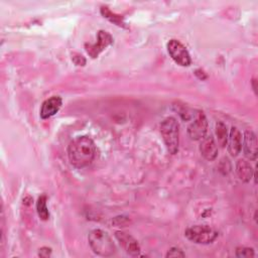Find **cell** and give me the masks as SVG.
<instances>
[{
	"instance_id": "11",
	"label": "cell",
	"mask_w": 258,
	"mask_h": 258,
	"mask_svg": "<svg viewBox=\"0 0 258 258\" xmlns=\"http://www.w3.org/2000/svg\"><path fill=\"white\" fill-rule=\"evenodd\" d=\"M200 152H201L202 156L209 161L216 159V157L218 155V147H217L215 139L212 135L205 136L202 139V141L200 143Z\"/></svg>"
},
{
	"instance_id": "2",
	"label": "cell",
	"mask_w": 258,
	"mask_h": 258,
	"mask_svg": "<svg viewBox=\"0 0 258 258\" xmlns=\"http://www.w3.org/2000/svg\"><path fill=\"white\" fill-rule=\"evenodd\" d=\"M88 241L93 252L102 257H110L116 253V246L107 232L95 229L90 232Z\"/></svg>"
},
{
	"instance_id": "14",
	"label": "cell",
	"mask_w": 258,
	"mask_h": 258,
	"mask_svg": "<svg viewBox=\"0 0 258 258\" xmlns=\"http://www.w3.org/2000/svg\"><path fill=\"white\" fill-rule=\"evenodd\" d=\"M101 14L107 18L108 20H110L111 22L115 23L118 26H122L125 27V22H124V17L122 15L116 14L114 12H112L108 7H101Z\"/></svg>"
},
{
	"instance_id": "3",
	"label": "cell",
	"mask_w": 258,
	"mask_h": 258,
	"mask_svg": "<svg viewBox=\"0 0 258 258\" xmlns=\"http://www.w3.org/2000/svg\"><path fill=\"white\" fill-rule=\"evenodd\" d=\"M178 123L175 118L167 117L160 124V133L167 151L175 154L178 150Z\"/></svg>"
},
{
	"instance_id": "15",
	"label": "cell",
	"mask_w": 258,
	"mask_h": 258,
	"mask_svg": "<svg viewBox=\"0 0 258 258\" xmlns=\"http://www.w3.org/2000/svg\"><path fill=\"white\" fill-rule=\"evenodd\" d=\"M216 136L218 139V143L221 147H225L227 145L228 134H227V127L223 122H218L216 124Z\"/></svg>"
},
{
	"instance_id": "4",
	"label": "cell",
	"mask_w": 258,
	"mask_h": 258,
	"mask_svg": "<svg viewBox=\"0 0 258 258\" xmlns=\"http://www.w3.org/2000/svg\"><path fill=\"white\" fill-rule=\"evenodd\" d=\"M218 235L215 229L207 225H196L184 231L186 239L196 244H210L217 239Z\"/></svg>"
},
{
	"instance_id": "19",
	"label": "cell",
	"mask_w": 258,
	"mask_h": 258,
	"mask_svg": "<svg viewBox=\"0 0 258 258\" xmlns=\"http://www.w3.org/2000/svg\"><path fill=\"white\" fill-rule=\"evenodd\" d=\"M129 222H130V220L127 217H124V216H118V217H115L113 219V224L116 227H124Z\"/></svg>"
},
{
	"instance_id": "18",
	"label": "cell",
	"mask_w": 258,
	"mask_h": 258,
	"mask_svg": "<svg viewBox=\"0 0 258 258\" xmlns=\"http://www.w3.org/2000/svg\"><path fill=\"white\" fill-rule=\"evenodd\" d=\"M184 256H185V254L182 252V250H180L179 248H176V247L170 248L166 253L167 258H178V257H184Z\"/></svg>"
},
{
	"instance_id": "8",
	"label": "cell",
	"mask_w": 258,
	"mask_h": 258,
	"mask_svg": "<svg viewBox=\"0 0 258 258\" xmlns=\"http://www.w3.org/2000/svg\"><path fill=\"white\" fill-rule=\"evenodd\" d=\"M115 237L118 240L121 247L125 250L126 253L132 256H138L140 253V245L137 242V240L131 236L130 234L123 232V231H117L115 233Z\"/></svg>"
},
{
	"instance_id": "17",
	"label": "cell",
	"mask_w": 258,
	"mask_h": 258,
	"mask_svg": "<svg viewBox=\"0 0 258 258\" xmlns=\"http://www.w3.org/2000/svg\"><path fill=\"white\" fill-rule=\"evenodd\" d=\"M255 253L253 248L249 247H238L236 249V256L239 258H250L254 257Z\"/></svg>"
},
{
	"instance_id": "22",
	"label": "cell",
	"mask_w": 258,
	"mask_h": 258,
	"mask_svg": "<svg viewBox=\"0 0 258 258\" xmlns=\"http://www.w3.org/2000/svg\"><path fill=\"white\" fill-rule=\"evenodd\" d=\"M252 87H253V90H254L255 93H256V80H255V79L252 80Z\"/></svg>"
},
{
	"instance_id": "6",
	"label": "cell",
	"mask_w": 258,
	"mask_h": 258,
	"mask_svg": "<svg viewBox=\"0 0 258 258\" xmlns=\"http://www.w3.org/2000/svg\"><path fill=\"white\" fill-rule=\"evenodd\" d=\"M113 43V38L110 33L104 30H100L97 35V42L94 44H85L86 51L89 53V55L93 58L97 57L107 46Z\"/></svg>"
},
{
	"instance_id": "16",
	"label": "cell",
	"mask_w": 258,
	"mask_h": 258,
	"mask_svg": "<svg viewBox=\"0 0 258 258\" xmlns=\"http://www.w3.org/2000/svg\"><path fill=\"white\" fill-rule=\"evenodd\" d=\"M36 210H37L38 217L42 221L48 220L49 213H48V209L46 207V196L45 195H42L38 198L37 203H36Z\"/></svg>"
},
{
	"instance_id": "5",
	"label": "cell",
	"mask_w": 258,
	"mask_h": 258,
	"mask_svg": "<svg viewBox=\"0 0 258 258\" xmlns=\"http://www.w3.org/2000/svg\"><path fill=\"white\" fill-rule=\"evenodd\" d=\"M167 51L170 57L181 67H188L191 62L190 55L185 46L176 39H170L167 42Z\"/></svg>"
},
{
	"instance_id": "13",
	"label": "cell",
	"mask_w": 258,
	"mask_h": 258,
	"mask_svg": "<svg viewBox=\"0 0 258 258\" xmlns=\"http://www.w3.org/2000/svg\"><path fill=\"white\" fill-rule=\"evenodd\" d=\"M236 172L242 181L249 182L253 177L254 169L247 160L239 159L236 163Z\"/></svg>"
},
{
	"instance_id": "12",
	"label": "cell",
	"mask_w": 258,
	"mask_h": 258,
	"mask_svg": "<svg viewBox=\"0 0 258 258\" xmlns=\"http://www.w3.org/2000/svg\"><path fill=\"white\" fill-rule=\"evenodd\" d=\"M228 151L232 156H237L242 149V133L238 128L232 127L227 140Z\"/></svg>"
},
{
	"instance_id": "21",
	"label": "cell",
	"mask_w": 258,
	"mask_h": 258,
	"mask_svg": "<svg viewBox=\"0 0 258 258\" xmlns=\"http://www.w3.org/2000/svg\"><path fill=\"white\" fill-rule=\"evenodd\" d=\"M50 254H51V249L48 247H42L38 251V255L40 257H48L50 256Z\"/></svg>"
},
{
	"instance_id": "10",
	"label": "cell",
	"mask_w": 258,
	"mask_h": 258,
	"mask_svg": "<svg viewBox=\"0 0 258 258\" xmlns=\"http://www.w3.org/2000/svg\"><path fill=\"white\" fill-rule=\"evenodd\" d=\"M62 104V100L59 96H52L49 99L45 100L40 108V118L48 119L58 112Z\"/></svg>"
},
{
	"instance_id": "1",
	"label": "cell",
	"mask_w": 258,
	"mask_h": 258,
	"mask_svg": "<svg viewBox=\"0 0 258 258\" xmlns=\"http://www.w3.org/2000/svg\"><path fill=\"white\" fill-rule=\"evenodd\" d=\"M96 155V145L88 136H79L68 147L70 163L76 168H84L92 163Z\"/></svg>"
},
{
	"instance_id": "7",
	"label": "cell",
	"mask_w": 258,
	"mask_h": 258,
	"mask_svg": "<svg viewBox=\"0 0 258 258\" xmlns=\"http://www.w3.org/2000/svg\"><path fill=\"white\" fill-rule=\"evenodd\" d=\"M208 131V121L203 112H199L195 121L187 127V135L192 140L203 139Z\"/></svg>"
},
{
	"instance_id": "9",
	"label": "cell",
	"mask_w": 258,
	"mask_h": 258,
	"mask_svg": "<svg viewBox=\"0 0 258 258\" xmlns=\"http://www.w3.org/2000/svg\"><path fill=\"white\" fill-rule=\"evenodd\" d=\"M243 152L249 160H255L258 154V143L255 133L251 130H246L243 135Z\"/></svg>"
},
{
	"instance_id": "20",
	"label": "cell",
	"mask_w": 258,
	"mask_h": 258,
	"mask_svg": "<svg viewBox=\"0 0 258 258\" xmlns=\"http://www.w3.org/2000/svg\"><path fill=\"white\" fill-rule=\"evenodd\" d=\"M75 56H73V61L77 64V66H85L86 63V59L84 58V56L80 55V54H74Z\"/></svg>"
}]
</instances>
